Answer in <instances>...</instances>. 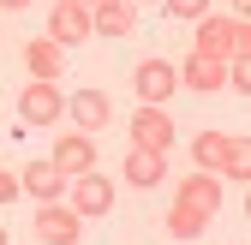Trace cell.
I'll return each mask as SVG.
<instances>
[{
    "instance_id": "cell-1",
    "label": "cell",
    "mask_w": 251,
    "mask_h": 245,
    "mask_svg": "<svg viewBox=\"0 0 251 245\" xmlns=\"http://www.w3.org/2000/svg\"><path fill=\"white\" fill-rule=\"evenodd\" d=\"M192 54H209V60L251 54V24L245 18H215V12H203L198 18V36H192Z\"/></svg>"
},
{
    "instance_id": "cell-2",
    "label": "cell",
    "mask_w": 251,
    "mask_h": 245,
    "mask_svg": "<svg viewBox=\"0 0 251 245\" xmlns=\"http://www.w3.org/2000/svg\"><path fill=\"white\" fill-rule=\"evenodd\" d=\"M132 90H138V102H150V108H168V102H174V90H179L174 60H162V54H144L138 66H132Z\"/></svg>"
},
{
    "instance_id": "cell-3",
    "label": "cell",
    "mask_w": 251,
    "mask_h": 245,
    "mask_svg": "<svg viewBox=\"0 0 251 245\" xmlns=\"http://www.w3.org/2000/svg\"><path fill=\"white\" fill-rule=\"evenodd\" d=\"M18 120H24V126H54V120H66V90L30 78L18 90Z\"/></svg>"
},
{
    "instance_id": "cell-4",
    "label": "cell",
    "mask_w": 251,
    "mask_h": 245,
    "mask_svg": "<svg viewBox=\"0 0 251 245\" xmlns=\"http://www.w3.org/2000/svg\"><path fill=\"white\" fill-rule=\"evenodd\" d=\"M66 203L78 209L84 221H102L108 209H114V179H108V173H96V168L78 173V179H66Z\"/></svg>"
},
{
    "instance_id": "cell-5",
    "label": "cell",
    "mask_w": 251,
    "mask_h": 245,
    "mask_svg": "<svg viewBox=\"0 0 251 245\" xmlns=\"http://www.w3.org/2000/svg\"><path fill=\"white\" fill-rule=\"evenodd\" d=\"M30 227H36L42 245H78L84 239V216L66 197H60V203H36V221H30Z\"/></svg>"
},
{
    "instance_id": "cell-6",
    "label": "cell",
    "mask_w": 251,
    "mask_h": 245,
    "mask_svg": "<svg viewBox=\"0 0 251 245\" xmlns=\"http://www.w3.org/2000/svg\"><path fill=\"white\" fill-rule=\"evenodd\" d=\"M126 132H132V149H155V156H168V149H174V114L138 102V114H132Z\"/></svg>"
},
{
    "instance_id": "cell-7",
    "label": "cell",
    "mask_w": 251,
    "mask_h": 245,
    "mask_svg": "<svg viewBox=\"0 0 251 245\" xmlns=\"http://www.w3.org/2000/svg\"><path fill=\"white\" fill-rule=\"evenodd\" d=\"M96 30H90V6H78V0H54V12H48V42L60 48H78L90 42Z\"/></svg>"
},
{
    "instance_id": "cell-8",
    "label": "cell",
    "mask_w": 251,
    "mask_h": 245,
    "mask_svg": "<svg viewBox=\"0 0 251 245\" xmlns=\"http://www.w3.org/2000/svg\"><path fill=\"white\" fill-rule=\"evenodd\" d=\"M174 72L185 90H198V96H215V90H227V60H209V54H185L174 60Z\"/></svg>"
},
{
    "instance_id": "cell-9",
    "label": "cell",
    "mask_w": 251,
    "mask_h": 245,
    "mask_svg": "<svg viewBox=\"0 0 251 245\" xmlns=\"http://www.w3.org/2000/svg\"><path fill=\"white\" fill-rule=\"evenodd\" d=\"M48 162L66 173V179H78V173H90V168H96V138H90V132H66V138H54Z\"/></svg>"
},
{
    "instance_id": "cell-10",
    "label": "cell",
    "mask_w": 251,
    "mask_h": 245,
    "mask_svg": "<svg viewBox=\"0 0 251 245\" xmlns=\"http://www.w3.org/2000/svg\"><path fill=\"white\" fill-rule=\"evenodd\" d=\"M66 114H72V126H78V132H90V138H96L102 126H114V102L102 96V90H72Z\"/></svg>"
},
{
    "instance_id": "cell-11",
    "label": "cell",
    "mask_w": 251,
    "mask_h": 245,
    "mask_svg": "<svg viewBox=\"0 0 251 245\" xmlns=\"http://www.w3.org/2000/svg\"><path fill=\"white\" fill-rule=\"evenodd\" d=\"M174 197H179V203H192V209H203V216L215 221V216H222V197H227V192H222V179H215V173H185Z\"/></svg>"
},
{
    "instance_id": "cell-12",
    "label": "cell",
    "mask_w": 251,
    "mask_h": 245,
    "mask_svg": "<svg viewBox=\"0 0 251 245\" xmlns=\"http://www.w3.org/2000/svg\"><path fill=\"white\" fill-rule=\"evenodd\" d=\"M120 173H126L132 192H155V186L168 179V156H155V149H132V156L120 162Z\"/></svg>"
},
{
    "instance_id": "cell-13",
    "label": "cell",
    "mask_w": 251,
    "mask_h": 245,
    "mask_svg": "<svg viewBox=\"0 0 251 245\" xmlns=\"http://www.w3.org/2000/svg\"><path fill=\"white\" fill-rule=\"evenodd\" d=\"M24 66H30V78L54 84V78H66V48L48 42V36H30V42H24Z\"/></svg>"
},
{
    "instance_id": "cell-14",
    "label": "cell",
    "mask_w": 251,
    "mask_h": 245,
    "mask_svg": "<svg viewBox=\"0 0 251 245\" xmlns=\"http://www.w3.org/2000/svg\"><path fill=\"white\" fill-rule=\"evenodd\" d=\"M18 192H30L36 203H60V197H66V173H60V168H54V162L42 156V162H30V168H24Z\"/></svg>"
},
{
    "instance_id": "cell-15",
    "label": "cell",
    "mask_w": 251,
    "mask_h": 245,
    "mask_svg": "<svg viewBox=\"0 0 251 245\" xmlns=\"http://www.w3.org/2000/svg\"><path fill=\"white\" fill-rule=\"evenodd\" d=\"M90 30L96 36H132L138 30V12H132V0H102V6H90Z\"/></svg>"
},
{
    "instance_id": "cell-16",
    "label": "cell",
    "mask_w": 251,
    "mask_h": 245,
    "mask_svg": "<svg viewBox=\"0 0 251 245\" xmlns=\"http://www.w3.org/2000/svg\"><path fill=\"white\" fill-rule=\"evenodd\" d=\"M227 144H233V132H222V126H209V132H198V138H192V162H198V173H215V168H222V156H227Z\"/></svg>"
},
{
    "instance_id": "cell-17",
    "label": "cell",
    "mask_w": 251,
    "mask_h": 245,
    "mask_svg": "<svg viewBox=\"0 0 251 245\" xmlns=\"http://www.w3.org/2000/svg\"><path fill=\"white\" fill-rule=\"evenodd\" d=\"M203 227H209V216H203V209H192V203H179V197L168 203V233H174V239H198Z\"/></svg>"
},
{
    "instance_id": "cell-18",
    "label": "cell",
    "mask_w": 251,
    "mask_h": 245,
    "mask_svg": "<svg viewBox=\"0 0 251 245\" xmlns=\"http://www.w3.org/2000/svg\"><path fill=\"white\" fill-rule=\"evenodd\" d=\"M215 179H251V149H245V138L227 144V156H222V168H215Z\"/></svg>"
},
{
    "instance_id": "cell-19",
    "label": "cell",
    "mask_w": 251,
    "mask_h": 245,
    "mask_svg": "<svg viewBox=\"0 0 251 245\" xmlns=\"http://www.w3.org/2000/svg\"><path fill=\"white\" fill-rule=\"evenodd\" d=\"M162 12H168V18H192V24H198V18L209 12V0H162Z\"/></svg>"
},
{
    "instance_id": "cell-20",
    "label": "cell",
    "mask_w": 251,
    "mask_h": 245,
    "mask_svg": "<svg viewBox=\"0 0 251 245\" xmlns=\"http://www.w3.org/2000/svg\"><path fill=\"white\" fill-rule=\"evenodd\" d=\"M6 203H18V173L0 168V209H6Z\"/></svg>"
},
{
    "instance_id": "cell-21",
    "label": "cell",
    "mask_w": 251,
    "mask_h": 245,
    "mask_svg": "<svg viewBox=\"0 0 251 245\" xmlns=\"http://www.w3.org/2000/svg\"><path fill=\"white\" fill-rule=\"evenodd\" d=\"M30 6V0H0V12H24Z\"/></svg>"
},
{
    "instance_id": "cell-22",
    "label": "cell",
    "mask_w": 251,
    "mask_h": 245,
    "mask_svg": "<svg viewBox=\"0 0 251 245\" xmlns=\"http://www.w3.org/2000/svg\"><path fill=\"white\" fill-rule=\"evenodd\" d=\"M245 12H251V0H233V18H245Z\"/></svg>"
},
{
    "instance_id": "cell-23",
    "label": "cell",
    "mask_w": 251,
    "mask_h": 245,
    "mask_svg": "<svg viewBox=\"0 0 251 245\" xmlns=\"http://www.w3.org/2000/svg\"><path fill=\"white\" fill-rule=\"evenodd\" d=\"M78 6H102V0H78Z\"/></svg>"
},
{
    "instance_id": "cell-24",
    "label": "cell",
    "mask_w": 251,
    "mask_h": 245,
    "mask_svg": "<svg viewBox=\"0 0 251 245\" xmlns=\"http://www.w3.org/2000/svg\"><path fill=\"white\" fill-rule=\"evenodd\" d=\"M0 245H6V227H0Z\"/></svg>"
}]
</instances>
